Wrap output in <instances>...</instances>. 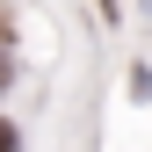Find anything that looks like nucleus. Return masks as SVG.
<instances>
[{
    "label": "nucleus",
    "mask_w": 152,
    "mask_h": 152,
    "mask_svg": "<svg viewBox=\"0 0 152 152\" xmlns=\"http://www.w3.org/2000/svg\"><path fill=\"white\" fill-rule=\"evenodd\" d=\"M0 152H22V130H15L7 116H0Z\"/></svg>",
    "instance_id": "f257e3e1"
}]
</instances>
